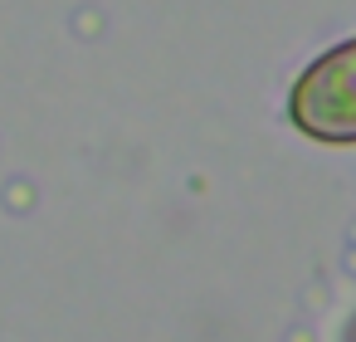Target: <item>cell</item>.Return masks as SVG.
Instances as JSON below:
<instances>
[{
  "instance_id": "6da1fadb",
  "label": "cell",
  "mask_w": 356,
  "mask_h": 342,
  "mask_svg": "<svg viewBox=\"0 0 356 342\" xmlns=\"http://www.w3.org/2000/svg\"><path fill=\"white\" fill-rule=\"evenodd\" d=\"M293 113L317 137L332 142L356 137V40L307 69V79L293 93Z\"/></svg>"
}]
</instances>
